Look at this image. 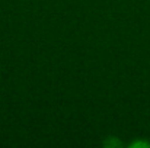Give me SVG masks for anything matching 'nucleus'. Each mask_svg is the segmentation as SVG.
Segmentation results:
<instances>
[{
	"label": "nucleus",
	"instance_id": "nucleus-2",
	"mask_svg": "<svg viewBox=\"0 0 150 148\" xmlns=\"http://www.w3.org/2000/svg\"><path fill=\"white\" fill-rule=\"evenodd\" d=\"M131 148H150V142H147V141H134L131 145H130Z\"/></svg>",
	"mask_w": 150,
	"mask_h": 148
},
{
	"label": "nucleus",
	"instance_id": "nucleus-1",
	"mask_svg": "<svg viewBox=\"0 0 150 148\" xmlns=\"http://www.w3.org/2000/svg\"><path fill=\"white\" fill-rule=\"evenodd\" d=\"M121 145H122L121 141L118 138H115V137H109V138H106L103 141V147L106 148H117V147H121Z\"/></svg>",
	"mask_w": 150,
	"mask_h": 148
}]
</instances>
